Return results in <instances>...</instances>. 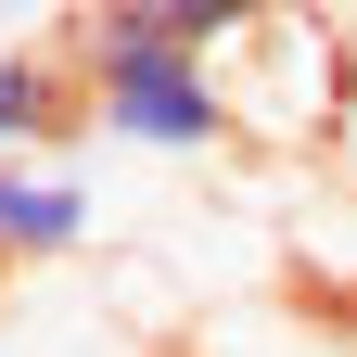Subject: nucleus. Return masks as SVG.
Listing matches in <instances>:
<instances>
[{
	"mask_svg": "<svg viewBox=\"0 0 357 357\" xmlns=\"http://www.w3.org/2000/svg\"><path fill=\"white\" fill-rule=\"evenodd\" d=\"M64 115H77V64H64V38H0V166H26Z\"/></svg>",
	"mask_w": 357,
	"mask_h": 357,
	"instance_id": "3",
	"label": "nucleus"
},
{
	"mask_svg": "<svg viewBox=\"0 0 357 357\" xmlns=\"http://www.w3.org/2000/svg\"><path fill=\"white\" fill-rule=\"evenodd\" d=\"M89 178L64 166V153H26V166H0V281L13 268H64L77 243H89Z\"/></svg>",
	"mask_w": 357,
	"mask_h": 357,
	"instance_id": "2",
	"label": "nucleus"
},
{
	"mask_svg": "<svg viewBox=\"0 0 357 357\" xmlns=\"http://www.w3.org/2000/svg\"><path fill=\"white\" fill-rule=\"evenodd\" d=\"M344 38L332 26H306V13H268L243 38V64H230V102L255 141H332V115H344Z\"/></svg>",
	"mask_w": 357,
	"mask_h": 357,
	"instance_id": "1",
	"label": "nucleus"
}]
</instances>
